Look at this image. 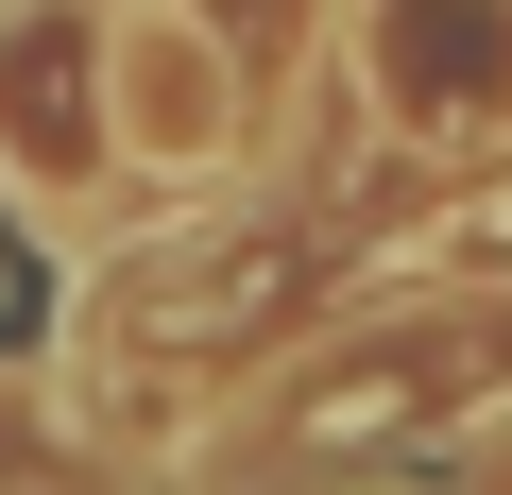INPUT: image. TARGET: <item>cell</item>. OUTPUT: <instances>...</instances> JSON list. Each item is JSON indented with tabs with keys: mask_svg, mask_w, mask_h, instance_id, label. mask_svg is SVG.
Listing matches in <instances>:
<instances>
[{
	"mask_svg": "<svg viewBox=\"0 0 512 495\" xmlns=\"http://www.w3.org/2000/svg\"><path fill=\"white\" fill-rule=\"evenodd\" d=\"M103 120H120V171L205 188V171L256 154V69L188 0H103Z\"/></svg>",
	"mask_w": 512,
	"mask_h": 495,
	"instance_id": "obj_1",
	"label": "cell"
},
{
	"mask_svg": "<svg viewBox=\"0 0 512 495\" xmlns=\"http://www.w3.org/2000/svg\"><path fill=\"white\" fill-rule=\"evenodd\" d=\"M359 103L410 154H495L512 137V0H359Z\"/></svg>",
	"mask_w": 512,
	"mask_h": 495,
	"instance_id": "obj_2",
	"label": "cell"
},
{
	"mask_svg": "<svg viewBox=\"0 0 512 495\" xmlns=\"http://www.w3.org/2000/svg\"><path fill=\"white\" fill-rule=\"evenodd\" d=\"M0 495H103V478H0Z\"/></svg>",
	"mask_w": 512,
	"mask_h": 495,
	"instance_id": "obj_3",
	"label": "cell"
}]
</instances>
